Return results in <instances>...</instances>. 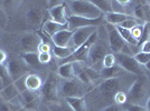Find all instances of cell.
<instances>
[{
  "label": "cell",
  "mask_w": 150,
  "mask_h": 111,
  "mask_svg": "<svg viewBox=\"0 0 150 111\" xmlns=\"http://www.w3.org/2000/svg\"><path fill=\"white\" fill-rule=\"evenodd\" d=\"M42 37L37 35L36 32H26L24 33L20 40H19V46L21 49V53H27V52H38L39 46L42 44Z\"/></svg>",
  "instance_id": "obj_8"
},
{
  "label": "cell",
  "mask_w": 150,
  "mask_h": 111,
  "mask_svg": "<svg viewBox=\"0 0 150 111\" xmlns=\"http://www.w3.org/2000/svg\"><path fill=\"white\" fill-rule=\"evenodd\" d=\"M140 50L141 52H146V53H150V40L147 42L140 44Z\"/></svg>",
  "instance_id": "obj_42"
},
{
  "label": "cell",
  "mask_w": 150,
  "mask_h": 111,
  "mask_svg": "<svg viewBox=\"0 0 150 111\" xmlns=\"http://www.w3.org/2000/svg\"><path fill=\"white\" fill-rule=\"evenodd\" d=\"M50 51H52V47L47 42H42L38 49V52H50Z\"/></svg>",
  "instance_id": "obj_41"
},
{
  "label": "cell",
  "mask_w": 150,
  "mask_h": 111,
  "mask_svg": "<svg viewBox=\"0 0 150 111\" xmlns=\"http://www.w3.org/2000/svg\"><path fill=\"white\" fill-rule=\"evenodd\" d=\"M6 67L8 69V72L10 74V78H11L13 82L26 76L28 68H29L20 57L19 58L13 57V58L8 59L6 62Z\"/></svg>",
  "instance_id": "obj_9"
},
{
  "label": "cell",
  "mask_w": 150,
  "mask_h": 111,
  "mask_svg": "<svg viewBox=\"0 0 150 111\" xmlns=\"http://www.w3.org/2000/svg\"><path fill=\"white\" fill-rule=\"evenodd\" d=\"M114 103L118 105H125V103H128V96L127 93L123 91H119V92L115 93L114 98H113Z\"/></svg>",
  "instance_id": "obj_32"
},
{
  "label": "cell",
  "mask_w": 150,
  "mask_h": 111,
  "mask_svg": "<svg viewBox=\"0 0 150 111\" xmlns=\"http://www.w3.org/2000/svg\"><path fill=\"white\" fill-rule=\"evenodd\" d=\"M111 7H112V12L115 13H125L128 15L125 11V8L119 2V0H112L111 1Z\"/></svg>",
  "instance_id": "obj_35"
},
{
  "label": "cell",
  "mask_w": 150,
  "mask_h": 111,
  "mask_svg": "<svg viewBox=\"0 0 150 111\" xmlns=\"http://www.w3.org/2000/svg\"><path fill=\"white\" fill-rule=\"evenodd\" d=\"M150 40V22H144L142 24V35L138 42V46Z\"/></svg>",
  "instance_id": "obj_30"
},
{
  "label": "cell",
  "mask_w": 150,
  "mask_h": 111,
  "mask_svg": "<svg viewBox=\"0 0 150 111\" xmlns=\"http://www.w3.org/2000/svg\"><path fill=\"white\" fill-rule=\"evenodd\" d=\"M117 30L120 33V36L122 37V39L125 41V43L130 44V46H138V41L132 37L131 35V31L128 30V29H125V28H121L119 26H115Z\"/></svg>",
  "instance_id": "obj_27"
},
{
  "label": "cell",
  "mask_w": 150,
  "mask_h": 111,
  "mask_svg": "<svg viewBox=\"0 0 150 111\" xmlns=\"http://www.w3.org/2000/svg\"><path fill=\"white\" fill-rule=\"evenodd\" d=\"M57 74H58V77H61L64 80H69V79L74 78V63L73 62H66V63L59 65L58 70H57Z\"/></svg>",
  "instance_id": "obj_21"
},
{
  "label": "cell",
  "mask_w": 150,
  "mask_h": 111,
  "mask_svg": "<svg viewBox=\"0 0 150 111\" xmlns=\"http://www.w3.org/2000/svg\"><path fill=\"white\" fill-rule=\"evenodd\" d=\"M66 13L67 17L76 16L82 18L98 19L103 16V13L96 8L92 1L90 0H74L67 1L66 3Z\"/></svg>",
  "instance_id": "obj_1"
},
{
  "label": "cell",
  "mask_w": 150,
  "mask_h": 111,
  "mask_svg": "<svg viewBox=\"0 0 150 111\" xmlns=\"http://www.w3.org/2000/svg\"><path fill=\"white\" fill-rule=\"evenodd\" d=\"M122 71H123V69L121 68L120 66H114L112 68H103L101 69L100 71V74L102 78H104V79H112V78H119L120 74H122Z\"/></svg>",
  "instance_id": "obj_25"
},
{
  "label": "cell",
  "mask_w": 150,
  "mask_h": 111,
  "mask_svg": "<svg viewBox=\"0 0 150 111\" xmlns=\"http://www.w3.org/2000/svg\"><path fill=\"white\" fill-rule=\"evenodd\" d=\"M92 2L96 6V8H98L103 15L112 12L111 0H93Z\"/></svg>",
  "instance_id": "obj_28"
},
{
  "label": "cell",
  "mask_w": 150,
  "mask_h": 111,
  "mask_svg": "<svg viewBox=\"0 0 150 111\" xmlns=\"http://www.w3.org/2000/svg\"><path fill=\"white\" fill-rule=\"evenodd\" d=\"M59 88H61V81H59L58 74L50 72L47 77V79L43 83V87L40 89V93L46 101L58 102Z\"/></svg>",
  "instance_id": "obj_4"
},
{
  "label": "cell",
  "mask_w": 150,
  "mask_h": 111,
  "mask_svg": "<svg viewBox=\"0 0 150 111\" xmlns=\"http://www.w3.org/2000/svg\"><path fill=\"white\" fill-rule=\"evenodd\" d=\"M100 111H127V109L125 108V105H106L105 108L101 109Z\"/></svg>",
  "instance_id": "obj_38"
},
{
  "label": "cell",
  "mask_w": 150,
  "mask_h": 111,
  "mask_svg": "<svg viewBox=\"0 0 150 111\" xmlns=\"http://www.w3.org/2000/svg\"><path fill=\"white\" fill-rule=\"evenodd\" d=\"M59 92L65 98H79V97H86L90 92V88L84 85L79 78H72L69 80H64L61 83Z\"/></svg>",
  "instance_id": "obj_3"
},
{
  "label": "cell",
  "mask_w": 150,
  "mask_h": 111,
  "mask_svg": "<svg viewBox=\"0 0 150 111\" xmlns=\"http://www.w3.org/2000/svg\"><path fill=\"white\" fill-rule=\"evenodd\" d=\"M4 87H5V85H4V81H2V79L0 78V90H1Z\"/></svg>",
  "instance_id": "obj_47"
},
{
  "label": "cell",
  "mask_w": 150,
  "mask_h": 111,
  "mask_svg": "<svg viewBox=\"0 0 150 111\" xmlns=\"http://www.w3.org/2000/svg\"><path fill=\"white\" fill-rule=\"evenodd\" d=\"M50 20L57 22L59 25H67V13H66V5L65 2H61L56 6L50 7L48 9Z\"/></svg>",
  "instance_id": "obj_15"
},
{
  "label": "cell",
  "mask_w": 150,
  "mask_h": 111,
  "mask_svg": "<svg viewBox=\"0 0 150 111\" xmlns=\"http://www.w3.org/2000/svg\"><path fill=\"white\" fill-rule=\"evenodd\" d=\"M115 58H117L118 66H120L125 71H128L133 74H140V65L136 61L133 56L125 55V53H117Z\"/></svg>",
  "instance_id": "obj_13"
},
{
  "label": "cell",
  "mask_w": 150,
  "mask_h": 111,
  "mask_svg": "<svg viewBox=\"0 0 150 111\" xmlns=\"http://www.w3.org/2000/svg\"><path fill=\"white\" fill-rule=\"evenodd\" d=\"M98 38H99L98 31H95L93 35L88 38V40L86 42H84L81 47H79L76 50H74L73 53L69 56L67 59L62 60V61H61V65L66 63V62H84V63H86L88 51L91 49V47L98 41Z\"/></svg>",
  "instance_id": "obj_6"
},
{
  "label": "cell",
  "mask_w": 150,
  "mask_h": 111,
  "mask_svg": "<svg viewBox=\"0 0 150 111\" xmlns=\"http://www.w3.org/2000/svg\"><path fill=\"white\" fill-rule=\"evenodd\" d=\"M104 17V21L109 25L112 26H119L120 24H122L123 21H125L127 19L130 18L129 15L125 13H115V12H110L103 15Z\"/></svg>",
  "instance_id": "obj_22"
},
{
  "label": "cell",
  "mask_w": 150,
  "mask_h": 111,
  "mask_svg": "<svg viewBox=\"0 0 150 111\" xmlns=\"http://www.w3.org/2000/svg\"><path fill=\"white\" fill-rule=\"evenodd\" d=\"M66 102L74 111H88V102L85 97L79 98H65Z\"/></svg>",
  "instance_id": "obj_23"
},
{
  "label": "cell",
  "mask_w": 150,
  "mask_h": 111,
  "mask_svg": "<svg viewBox=\"0 0 150 111\" xmlns=\"http://www.w3.org/2000/svg\"><path fill=\"white\" fill-rule=\"evenodd\" d=\"M106 53H109V52L106 51L105 46L102 43H99V41H96L88 51L86 65L90 68L94 69L96 71L101 70L102 69V61H103Z\"/></svg>",
  "instance_id": "obj_7"
},
{
  "label": "cell",
  "mask_w": 150,
  "mask_h": 111,
  "mask_svg": "<svg viewBox=\"0 0 150 111\" xmlns=\"http://www.w3.org/2000/svg\"><path fill=\"white\" fill-rule=\"evenodd\" d=\"M96 31V27H85V28H79L74 30L72 39L69 41V48L73 50H76L79 47H81L84 42H86L88 38Z\"/></svg>",
  "instance_id": "obj_10"
},
{
  "label": "cell",
  "mask_w": 150,
  "mask_h": 111,
  "mask_svg": "<svg viewBox=\"0 0 150 111\" xmlns=\"http://www.w3.org/2000/svg\"><path fill=\"white\" fill-rule=\"evenodd\" d=\"M66 29H69V25H59L57 22H54L53 20H47L43 25V32L50 38H52L54 35H56L57 32L66 30Z\"/></svg>",
  "instance_id": "obj_18"
},
{
  "label": "cell",
  "mask_w": 150,
  "mask_h": 111,
  "mask_svg": "<svg viewBox=\"0 0 150 111\" xmlns=\"http://www.w3.org/2000/svg\"><path fill=\"white\" fill-rule=\"evenodd\" d=\"M127 96H128V103L146 107L147 100L149 98L148 86H147L146 79L139 78L137 80H134V82L129 88Z\"/></svg>",
  "instance_id": "obj_2"
},
{
  "label": "cell",
  "mask_w": 150,
  "mask_h": 111,
  "mask_svg": "<svg viewBox=\"0 0 150 111\" xmlns=\"http://www.w3.org/2000/svg\"><path fill=\"white\" fill-rule=\"evenodd\" d=\"M130 31H131L132 37L134 38L138 42H139V40H140V38H141V35H142V25H137L136 27H133Z\"/></svg>",
  "instance_id": "obj_37"
},
{
  "label": "cell",
  "mask_w": 150,
  "mask_h": 111,
  "mask_svg": "<svg viewBox=\"0 0 150 111\" xmlns=\"http://www.w3.org/2000/svg\"><path fill=\"white\" fill-rule=\"evenodd\" d=\"M125 108L127 109V111H148L144 105H130V103H125Z\"/></svg>",
  "instance_id": "obj_39"
},
{
  "label": "cell",
  "mask_w": 150,
  "mask_h": 111,
  "mask_svg": "<svg viewBox=\"0 0 150 111\" xmlns=\"http://www.w3.org/2000/svg\"><path fill=\"white\" fill-rule=\"evenodd\" d=\"M138 22H139V21H138L137 19L130 17L129 19H127L125 21H123L122 24H120L119 27H121V28H125V29H128V30H131L133 27H136L137 25H139Z\"/></svg>",
  "instance_id": "obj_34"
},
{
  "label": "cell",
  "mask_w": 150,
  "mask_h": 111,
  "mask_svg": "<svg viewBox=\"0 0 150 111\" xmlns=\"http://www.w3.org/2000/svg\"><path fill=\"white\" fill-rule=\"evenodd\" d=\"M0 111H11V110H10V108H9L8 105L2 103V105H0Z\"/></svg>",
  "instance_id": "obj_44"
},
{
  "label": "cell",
  "mask_w": 150,
  "mask_h": 111,
  "mask_svg": "<svg viewBox=\"0 0 150 111\" xmlns=\"http://www.w3.org/2000/svg\"><path fill=\"white\" fill-rule=\"evenodd\" d=\"M0 78L4 81V85L5 87L13 83V80L10 78V74L8 72V69H7L6 65H0Z\"/></svg>",
  "instance_id": "obj_31"
},
{
  "label": "cell",
  "mask_w": 150,
  "mask_h": 111,
  "mask_svg": "<svg viewBox=\"0 0 150 111\" xmlns=\"http://www.w3.org/2000/svg\"><path fill=\"white\" fill-rule=\"evenodd\" d=\"M7 60H8V56H7L6 51L0 49V65H6Z\"/></svg>",
  "instance_id": "obj_43"
},
{
  "label": "cell",
  "mask_w": 150,
  "mask_h": 111,
  "mask_svg": "<svg viewBox=\"0 0 150 111\" xmlns=\"http://www.w3.org/2000/svg\"><path fill=\"white\" fill-rule=\"evenodd\" d=\"M38 59L42 65L50 63L52 60V53L50 52H38Z\"/></svg>",
  "instance_id": "obj_36"
},
{
  "label": "cell",
  "mask_w": 150,
  "mask_h": 111,
  "mask_svg": "<svg viewBox=\"0 0 150 111\" xmlns=\"http://www.w3.org/2000/svg\"><path fill=\"white\" fill-rule=\"evenodd\" d=\"M146 108H147V110L150 111V96L149 98H148V100H147V103H146Z\"/></svg>",
  "instance_id": "obj_45"
},
{
  "label": "cell",
  "mask_w": 150,
  "mask_h": 111,
  "mask_svg": "<svg viewBox=\"0 0 150 111\" xmlns=\"http://www.w3.org/2000/svg\"><path fill=\"white\" fill-rule=\"evenodd\" d=\"M45 17V12L42 7L33 6L30 7L26 12V19L28 25H30L34 28H37L42 25L43 19Z\"/></svg>",
  "instance_id": "obj_16"
},
{
  "label": "cell",
  "mask_w": 150,
  "mask_h": 111,
  "mask_svg": "<svg viewBox=\"0 0 150 111\" xmlns=\"http://www.w3.org/2000/svg\"><path fill=\"white\" fill-rule=\"evenodd\" d=\"M20 58L25 61V63L29 68H38L40 65L39 59H38V52H27V53H21Z\"/></svg>",
  "instance_id": "obj_24"
},
{
  "label": "cell",
  "mask_w": 150,
  "mask_h": 111,
  "mask_svg": "<svg viewBox=\"0 0 150 111\" xmlns=\"http://www.w3.org/2000/svg\"><path fill=\"white\" fill-rule=\"evenodd\" d=\"M73 32L74 31L69 30V29L62 30L57 32L56 35H54L50 39L54 43V46H56V47H69V41L72 39V36H73Z\"/></svg>",
  "instance_id": "obj_17"
},
{
  "label": "cell",
  "mask_w": 150,
  "mask_h": 111,
  "mask_svg": "<svg viewBox=\"0 0 150 111\" xmlns=\"http://www.w3.org/2000/svg\"><path fill=\"white\" fill-rule=\"evenodd\" d=\"M103 22H105L103 16L98 19L82 18V17H76V16H69V17H67L69 30L72 31L76 30L79 28H85V27H96L98 28Z\"/></svg>",
  "instance_id": "obj_11"
},
{
  "label": "cell",
  "mask_w": 150,
  "mask_h": 111,
  "mask_svg": "<svg viewBox=\"0 0 150 111\" xmlns=\"http://www.w3.org/2000/svg\"><path fill=\"white\" fill-rule=\"evenodd\" d=\"M43 80L42 78L38 76V74H30L26 76L25 79V85L27 90H30V91H37V90H40L42 87H43Z\"/></svg>",
  "instance_id": "obj_20"
},
{
  "label": "cell",
  "mask_w": 150,
  "mask_h": 111,
  "mask_svg": "<svg viewBox=\"0 0 150 111\" xmlns=\"http://www.w3.org/2000/svg\"><path fill=\"white\" fill-rule=\"evenodd\" d=\"M106 31H108V37H109V44L110 48L113 52L117 55L122 52L123 48L125 47V41L122 39V37L120 36V33L118 32L115 26L109 25L106 24Z\"/></svg>",
  "instance_id": "obj_12"
},
{
  "label": "cell",
  "mask_w": 150,
  "mask_h": 111,
  "mask_svg": "<svg viewBox=\"0 0 150 111\" xmlns=\"http://www.w3.org/2000/svg\"><path fill=\"white\" fill-rule=\"evenodd\" d=\"M19 99L21 101L23 108L28 111H36L39 102V94L36 91L25 90L19 94Z\"/></svg>",
  "instance_id": "obj_14"
},
{
  "label": "cell",
  "mask_w": 150,
  "mask_h": 111,
  "mask_svg": "<svg viewBox=\"0 0 150 111\" xmlns=\"http://www.w3.org/2000/svg\"><path fill=\"white\" fill-rule=\"evenodd\" d=\"M20 92L17 89V87L15 86V83H10L8 86L4 87L1 90H0V98L2 99L5 102H10L11 100L16 99L18 97Z\"/></svg>",
  "instance_id": "obj_19"
},
{
  "label": "cell",
  "mask_w": 150,
  "mask_h": 111,
  "mask_svg": "<svg viewBox=\"0 0 150 111\" xmlns=\"http://www.w3.org/2000/svg\"><path fill=\"white\" fill-rule=\"evenodd\" d=\"M144 67H146V69H147V70H148V71L150 72V61L147 62V63L144 65Z\"/></svg>",
  "instance_id": "obj_46"
},
{
  "label": "cell",
  "mask_w": 150,
  "mask_h": 111,
  "mask_svg": "<svg viewBox=\"0 0 150 111\" xmlns=\"http://www.w3.org/2000/svg\"><path fill=\"white\" fill-rule=\"evenodd\" d=\"M7 24H8V16L7 13L0 8V27H6Z\"/></svg>",
  "instance_id": "obj_40"
},
{
  "label": "cell",
  "mask_w": 150,
  "mask_h": 111,
  "mask_svg": "<svg viewBox=\"0 0 150 111\" xmlns=\"http://www.w3.org/2000/svg\"><path fill=\"white\" fill-rule=\"evenodd\" d=\"M117 65V58L114 53H106L103 61H102V68H112Z\"/></svg>",
  "instance_id": "obj_29"
},
{
  "label": "cell",
  "mask_w": 150,
  "mask_h": 111,
  "mask_svg": "<svg viewBox=\"0 0 150 111\" xmlns=\"http://www.w3.org/2000/svg\"><path fill=\"white\" fill-rule=\"evenodd\" d=\"M133 57H134L136 61H137L139 65H142V66H144L147 62L150 61V53H146V52L139 51V52H137Z\"/></svg>",
  "instance_id": "obj_33"
},
{
  "label": "cell",
  "mask_w": 150,
  "mask_h": 111,
  "mask_svg": "<svg viewBox=\"0 0 150 111\" xmlns=\"http://www.w3.org/2000/svg\"><path fill=\"white\" fill-rule=\"evenodd\" d=\"M122 81L119 78H112V79H105L103 82H101L95 89H93V92H96L100 97L103 98V100L114 98L115 93L121 91Z\"/></svg>",
  "instance_id": "obj_5"
},
{
  "label": "cell",
  "mask_w": 150,
  "mask_h": 111,
  "mask_svg": "<svg viewBox=\"0 0 150 111\" xmlns=\"http://www.w3.org/2000/svg\"><path fill=\"white\" fill-rule=\"evenodd\" d=\"M52 52L59 60H65V59H67L69 56L73 53V50L69 48V47H56V46H53Z\"/></svg>",
  "instance_id": "obj_26"
}]
</instances>
